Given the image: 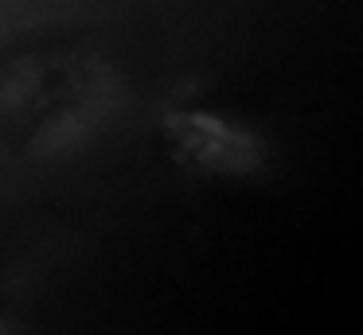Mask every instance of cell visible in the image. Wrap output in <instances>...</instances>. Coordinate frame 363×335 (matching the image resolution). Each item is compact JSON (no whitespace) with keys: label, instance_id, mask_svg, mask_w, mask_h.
<instances>
[{"label":"cell","instance_id":"6da1fadb","mask_svg":"<svg viewBox=\"0 0 363 335\" xmlns=\"http://www.w3.org/2000/svg\"><path fill=\"white\" fill-rule=\"evenodd\" d=\"M113 70L94 47L43 39L0 55V125L24 152L79 144L113 106Z\"/></svg>","mask_w":363,"mask_h":335},{"label":"cell","instance_id":"3957f363","mask_svg":"<svg viewBox=\"0 0 363 335\" xmlns=\"http://www.w3.org/2000/svg\"><path fill=\"white\" fill-rule=\"evenodd\" d=\"M0 335H9V331H4V324H0Z\"/></svg>","mask_w":363,"mask_h":335},{"label":"cell","instance_id":"7a4b0ae2","mask_svg":"<svg viewBox=\"0 0 363 335\" xmlns=\"http://www.w3.org/2000/svg\"><path fill=\"white\" fill-rule=\"evenodd\" d=\"M164 140L184 168L203 176H246L262 164L258 132L219 109L172 106L164 113Z\"/></svg>","mask_w":363,"mask_h":335}]
</instances>
